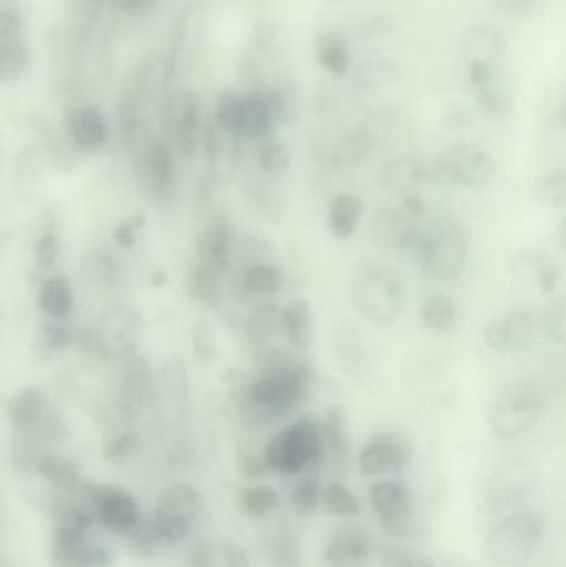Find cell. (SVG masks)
I'll return each instance as SVG.
<instances>
[{
  "instance_id": "obj_12",
  "label": "cell",
  "mask_w": 566,
  "mask_h": 567,
  "mask_svg": "<svg viewBox=\"0 0 566 567\" xmlns=\"http://www.w3.org/2000/svg\"><path fill=\"white\" fill-rule=\"evenodd\" d=\"M145 333L142 313L135 307L116 303L102 313L96 329V339L103 353L109 355H135Z\"/></svg>"
},
{
  "instance_id": "obj_41",
  "label": "cell",
  "mask_w": 566,
  "mask_h": 567,
  "mask_svg": "<svg viewBox=\"0 0 566 567\" xmlns=\"http://www.w3.org/2000/svg\"><path fill=\"white\" fill-rule=\"evenodd\" d=\"M319 505L332 516H358L361 513V499L354 492L339 482L329 483L321 489V503Z\"/></svg>"
},
{
  "instance_id": "obj_58",
  "label": "cell",
  "mask_w": 566,
  "mask_h": 567,
  "mask_svg": "<svg viewBox=\"0 0 566 567\" xmlns=\"http://www.w3.org/2000/svg\"><path fill=\"white\" fill-rule=\"evenodd\" d=\"M545 329L550 333L552 339H557L558 342L564 340V312L562 310H554L550 316L545 320Z\"/></svg>"
},
{
  "instance_id": "obj_30",
  "label": "cell",
  "mask_w": 566,
  "mask_h": 567,
  "mask_svg": "<svg viewBox=\"0 0 566 567\" xmlns=\"http://www.w3.org/2000/svg\"><path fill=\"white\" fill-rule=\"evenodd\" d=\"M279 320L292 349H309L312 342V313L311 307L305 299L291 300L282 309Z\"/></svg>"
},
{
  "instance_id": "obj_49",
  "label": "cell",
  "mask_w": 566,
  "mask_h": 567,
  "mask_svg": "<svg viewBox=\"0 0 566 567\" xmlns=\"http://www.w3.org/2000/svg\"><path fill=\"white\" fill-rule=\"evenodd\" d=\"M382 567H435V563L418 549L391 546L382 553Z\"/></svg>"
},
{
  "instance_id": "obj_34",
  "label": "cell",
  "mask_w": 566,
  "mask_h": 567,
  "mask_svg": "<svg viewBox=\"0 0 566 567\" xmlns=\"http://www.w3.org/2000/svg\"><path fill=\"white\" fill-rule=\"evenodd\" d=\"M319 429H321L325 455L329 453L338 463L348 462L349 433L344 410L338 409V406L328 410L325 422H322V425H319Z\"/></svg>"
},
{
  "instance_id": "obj_24",
  "label": "cell",
  "mask_w": 566,
  "mask_h": 567,
  "mask_svg": "<svg viewBox=\"0 0 566 567\" xmlns=\"http://www.w3.org/2000/svg\"><path fill=\"white\" fill-rule=\"evenodd\" d=\"M276 120L265 96L259 92L243 93L239 110L238 138L266 140L275 130Z\"/></svg>"
},
{
  "instance_id": "obj_37",
  "label": "cell",
  "mask_w": 566,
  "mask_h": 567,
  "mask_svg": "<svg viewBox=\"0 0 566 567\" xmlns=\"http://www.w3.org/2000/svg\"><path fill=\"white\" fill-rule=\"evenodd\" d=\"M188 372L182 360L172 359L163 363L159 372V392L178 412H182L188 402Z\"/></svg>"
},
{
  "instance_id": "obj_35",
  "label": "cell",
  "mask_w": 566,
  "mask_h": 567,
  "mask_svg": "<svg viewBox=\"0 0 566 567\" xmlns=\"http://www.w3.org/2000/svg\"><path fill=\"white\" fill-rule=\"evenodd\" d=\"M318 62L336 79H344L351 66V55L344 37L338 32H325L318 40Z\"/></svg>"
},
{
  "instance_id": "obj_52",
  "label": "cell",
  "mask_w": 566,
  "mask_h": 567,
  "mask_svg": "<svg viewBox=\"0 0 566 567\" xmlns=\"http://www.w3.org/2000/svg\"><path fill=\"white\" fill-rule=\"evenodd\" d=\"M72 339V333H70L69 329L63 327L62 323H45L39 332L40 346H42V349H45L47 352H63V350L69 349Z\"/></svg>"
},
{
  "instance_id": "obj_48",
  "label": "cell",
  "mask_w": 566,
  "mask_h": 567,
  "mask_svg": "<svg viewBox=\"0 0 566 567\" xmlns=\"http://www.w3.org/2000/svg\"><path fill=\"white\" fill-rule=\"evenodd\" d=\"M258 162L268 175H281L289 166V148L279 140H271L259 150Z\"/></svg>"
},
{
  "instance_id": "obj_43",
  "label": "cell",
  "mask_w": 566,
  "mask_h": 567,
  "mask_svg": "<svg viewBox=\"0 0 566 567\" xmlns=\"http://www.w3.org/2000/svg\"><path fill=\"white\" fill-rule=\"evenodd\" d=\"M45 443L32 435H19L9 445V460L16 468L37 470L40 460L47 455Z\"/></svg>"
},
{
  "instance_id": "obj_13",
  "label": "cell",
  "mask_w": 566,
  "mask_h": 567,
  "mask_svg": "<svg viewBox=\"0 0 566 567\" xmlns=\"http://www.w3.org/2000/svg\"><path fill=\"white\" fill-rule=\"evenodd\" d=\"M414 456V445L402 433L389 432L375 435L362 446L358 465L362 475L384 476L401 472Z\"/></svg>"
},
{
  "instance_id": "obj_10",
  "label": "cell",
  "mask_w": 566,
  "mask_h": 567,
  "mask_svg": "<svg viewBox=\"0 0 566 567\" xmlns=\"http://www.w3.org/2000/svg\"><path fill=\"white\" fill-rule=\"evenodd\" d=\"M372 512L394 538H405L414 528L415 496L405 483L384 478L369 489Z\"/></svg>"
},
{
  "instance_id": "obj_14",
  "label": "cell",
  "mask_w": 566,
  "mask_h": 567,
  "mask_svg": "<svg viewBox=\"0 0 566 567\" xmlns=\"http://www.w3.org/2000/svg\"><path fill=\"white\" fill-rule=\"evenodd\" d=\"M538 319L531 310L517 309L485 327V342L494 352L512 355L527 352L537 342Z\"/></svg>"
},
{
  "instance_id": "obj_50",
  "label": "cell",
  "mask_w": 566,
  "mask_h": 567,
  "mask_svg": "<svg viewBox=\"0 0 566 567\" xmlns=\"http://www.w3.org/2000/svg\"><path fill=\"white\" fill-rule=\"evenodd\" d=\"M193 353L199 362L209 365L218 355L215 333L206 322H198L193 327L192 332Z\"/></svg>"
},
{
  "instance_id": "obj_53",
  "label": "cell",
  "mask_w": 566,
  "mask_h": 567,
  "mask_svg": "<svg viewBox=\"0 0 566 567\" xmlns=\"http://www.w3.org/2000/svg\"><path fill=\"white\" fill-rule=\"evenodd\" d=\"M60 256L59 239L55 235L40 236L33 245V259L39 271H50L56 265V259Z\"/></svg>"
},
{
  "instance_id": "obj_1",
  "label": "cell",
  "mask_w": 566,
  "mask_h": 567,
  "mask_svg": "<svg viewBox=\"0 0 566 567\" xmlns=\"http://www.w3.org/2000/svg\"><path fill=\"white\" fill-rule=\"evenodd\" d=\"M229 392L235 393L243 415L256 423H271L298 409L309 393L312 370L308 363L259 372L256 379L231 370Z\"/></svg>"
},
{
  "instance_id": "obj_33",
  "label": "cell",
  "mask_w": 566,
  "mask_h": 567,
  "mask_svg": "<svg viewBox=\"0 0 566 567\" xmlns=\"http://www.w3.org/2000/svg\"><path fill=\"white\" fill-rule=\"evenodd\" d=\"M243 293L249 297H275L285 289V275L281 269L268 262L249 266L241 276Z\"/></svg>"
},
{
  "instance_id": "obj_47",
  "label": "cell",
  "mask_w": 566,
  "mask_h": 567,
  "mask_svg": "<svg viewBox=\"0 0 566 567\" xmlns=\"http://www.w3.org/2000/svg\"><path fill=\"white\" fill-rule=\"evenodd\" d=\"M243 93L225 92L219 95L215 106V122L219 130L238 138L239 110H241Z\"/></svg>"
},
{
  "instance_id": "obj_25",
  "label": "cell",
  "mask_w": 566,
  "mask_h": 567,
  "mask_svg": "<svg viewBox=\"0 0 566 567\" xmlns=\"http://www.w3.org/2000/svg\"><path fill=\"white\" fill-rule=\"evenodd\" d=\"M192 567H249L245 549L228 539L199 542L189 555Z\"/></svg>"
},
{
  "instance_id": "obj_17",
  "label": "cell",
  "mask_w": 566,
  "mask_h": 567,
  "mask_svg": "<svg viewBox=\"0 0 566 567\" xmlns=\"http://www.w3.org/2000/svg\"><path fill=\"white\" fill-rule=\"evenodd\" d=\"M372 239L392 255H411L418 243L421 225L405 212L384 209L372 219Z\"/></svg>"
},
{
  "instance_id": "obj_16",
  "label": "cell",
  "mask_w": 566,
  "mask_h": 567,
  "mask_svg": "<svg viewBox=\"0 0 566 567\" xmlns=\"http://www.w3.org/2000/svg\"><path fill=\"white\" fill-rule=\"evenodd\" d=\"M90 496L96 518L115 535H130L142 522L138 503L125 489L92 488Z\"/></svg>"
},
{
  "instance_id": "obj_42",
  "label": "cell",
  "mask_w": 566,
  "mask_h": 567,
  "mask_svg": "<svg viewBox=\"0 0 566 567\" xmlns=\"http://www.w3.org/2000/svg\"><path fill=\"white\" fill-rule=\"evenodd\" d=\"M279 503H281V498H279L278 492L266 485L246 488L239 496L241 512L251 519L265 518V516L271 515L278 509Z\"/></svg>"
},
{
  "instance_id": "obj_56",
  "label": "cell",
  "mask_w": 566,
  "mask_h": 567,
  "mask_svg": "<svg viewBox=\"0 0 566 567\" xmlns=\"http://www.w3.org/2000/svg\"><path fill=\"white\" fill-rule=\"evenodd\" d=\"M402 206H404V212L415 219L422 218L428 213V205H425L424 199L414 192H405L402 195Z\"/></svg>"
},
{
  "instance_id": "obj_21",
  "label": "cell",
  "mask_w": 566,
  "mask_h": 567,
  "mask_svg": "<svg viewBox=\"0 0 566 567\" xmlns=\"http://www.w3.org/2000/svg\"><path fill=\"white\" fill-rule=\"evenodd\" d=\"M66 133L73 145L93 152L102 148L109 140V125L96 106H79L66 115Z\"/></svg>"
},
{
  "instance_id": "obj_32",
  "label": "cell",
  "mask_w": 566,
  "mask_h": 567,
  "mask_svg": "<svg viewBox=\"0 0 566 567\" xmlns=\"http://www.w3.org/2000/svg\"><path fill=\"white\" fill-rule=\"evenodd\" d=\"M186 290L196 302L203 306H215L222 299V272L196 259L189 266L188 276H186Z\"/></svg>"
},
{
  "instance_id": "obj_51",
  "label": "cell",
  "mask_w": 566,
  "mask_h": 567,
  "mask_svg": "<svg viewBox=\"0 0 566 567\" xmlns=\"http://www.w3.org/2000/svg\"><path fill=\"white\" fill-rule=\"evenodd\" d=\"M146 218L143 213H133L116 225L113 239L122 249H132L138 241L140 233L145 229Z\"/></svg>"
},
{
  "instance_id": "obj_39",
  "label": "cell",
  "mask_w": 566,
  "mask_h": 567,
  "mask_svg": "<svg viewBox=\"0 0 566 567\" xmlns=\"http://www.w3.org/2000/svg\"><path fill=\"white\" fill-rule=\"evenodd\" d=\"M265 96L275 116L276 125H291L298 118V95L295 86L288 82L275 83L266 92H259Z\"/></svg>"
},
{
  "instance_id": "obj_46",
  "label": "cell",
  "mask_w": 566,
  "mask_h": 567,
  "mask_svg": "<svg viewBox=\"0 0 566 567\" xmlns=\"http://www.w3.org/2000/svg\"><path fill=\"white\" fill-rule=\"evenodd\" d=\"M321 485L315 476H306L289 495L292 512L298 516H311L321 503Z\"/></svg>"
},
{
  "instance_id": "obj_59",
  "label": "cell",
  "mask_w": 566,
  "mask_h": 567,
  "mask_svg": "<svg viewBox=\"0 0 566 567\" xmlns=\"http://www.w3.org/2000/svg\"><path fill=\"white\" fill-rule=\"evenodd\" d=\"M156 2L158 0H116L123 12L133 13V16L150 12L156 6Z\"/></svg>"
},
{
  "instance_id": "obj_19",
  "label": "cell",
  "mask_w": 566,
  "mask_h": 567,
  "mask_svg": "<svg viewBox=\"0 0 566 567\" xmlns=\"http://www.w3.org/2000/svg\"><path fill=\"white\" fill-rule=\"evenodd\" d=\"M372 539L359 526H342L326 543V565L331 567H358L371 556Z\"/></svg>"
},
{
  "instance_id": "obj_60",
  "label": "cell",
  "mask_w": 566,
  "mask_h": 567,
  "mask_svg": "<svg viewBox=\"0 0 566 567\" xmlns=\"http://www.w3.org/2000/svg\"><path fill=\"white\" fill-rule=\"evenodd\" d=\"M152 282L155 284L156 287L165 286L168 282V276L165 275V271H155L152 276Z\"/></svg>"
},
{
  "instance_id": "obj_8",
  "label": "cell",
  "mask_w": 566,
  "mask_h": 567,
  "mask_svg": "<svg viewBox=\"0 0 566 567\" xmlns=\"http://www.w3.org/2000/svg\"><path fill=\"white\" fill-rule=\"evenodd\" d=\"M133 165L136 185L143 198L156 205L172 202L178 186V168L175 155L165 142L153 138L133 159Z\"/></svg>"
},
{
  "instance_id": "obj_28",
  "label": "cell",
  "mask_w": 566,
  "mask_h": 567,
  "mask_svg": "<svg viewBox=\"0 0 566 567\" xmlns=\"http://www.w3.org/2000/svg\"><path fill=\"white\" fill-rule=\"evenodd\" d=\"M203 499L198 489L186 483H176L162 493L155 513L176 516L196 525L202 515Z\"/></svg>"
},
{
  "instance_id": "obj_57",
  "label": "cell",
  "mask_w": 566,
  "mask_h": 567,
  "mask_svg": "<svg viewBox=\"0 0 566 567\" xmlns=\"http://www.w3.org/2000/svg\"><path fill=\"white\" fill-rule=\"evenodd\" d=\"M239 468H241L243 475L249 476V478H258L268 470L263 456L259 458V456L253 455L243 456L241 462H239Z\"/></svg>"
},
{
  "instance_id": "obj_5",
  "label": "cell",
  "mask_w": 566,
  "mask_h": 567,
  "mask_svg": "<svg viewBox=\"0 0 566 567\" xmlns=\"http://www.w3.org/2000/svg\"><path fill=\"white\" fill-rule=\"evenodd\" d=\"M544 399L535 383L515 380L497 395L488 406L487 423L492 435L501 440H514L525 435L537 425Z\"/></svg>"
},
{
  "instance_id": "obj_7",
  "label": "cell",
  "mask_w": 566,
  "mask_h": 567,
  "mask_svg": "<svg viewBox=\"0 0 566 567\" xmlns=\"http://www.w3.org/2000/svg\"><path fill=\"white\" fill-rule=\"evenodd\" d=\"M438 169L455 185L471 192L488 188L497 175V162L477 143H455L442 150Z\"/></svg>"
},
{
  "instance_id": "obj_31",
  "label": "cell",
  "mask_w": 566,
  "mask_h": 567,
  "mask_svg": "<svg viewBox=\"0 0 566 567\" xmlns=\"http://www.w3.org/2000/svg\"><path fill=\"white\" fill-rule=\"evenodd\" d=\"M37 306L50 319L62 320L69 317L73 309V290L69 279L63 276L47 279L37 293Z\"/></svg>"
},
{
  "instance_id": "obj_18",
  "label": "cell",
  "mask_w": 566,
  "mask_h": 567,
  "mask_svg": "<svg viewBox=\"0 0 566 567\" xmlns=\"http://www.w3.org/2000/svg\"><path fill=\"white\" fill-rule=\"evenodd\" d=\"M236 236L231 221L225 216L212 219L203 226L196 238V259L218 272H226L231 266Z\"/></svg>"
},
{
  "instance_id": "obj_4",
  "label": "cell",
  "mask_w": 566,
  "mask_h": 567,
  "mask_svg": "<svg viewBox=\"0 0 566 567\" xmlns=\"http://www.w3.org/2000/svg\"><path fill=\"white\" fill-rule=\"evenodd\" d=\"M325 458L321 429L311 419H301L276 433L266 443L263 460L269 472L298 476Z\"/></svg>"
},
{
  "instance_id": "obj_15",
  "label": "cell",
  "mask_w": 566,
  "mask_h": 567,
  "mask_svg": "<svg viewBox=\"0 0 566 567\" xmlns=\"http://www.w3.org/2000/svg\"><path fill=\"white\" fill-rule=\"evenodd\" d=\"M116 383V406L125 419H138L153 390L152 367L138 355L126 357Z\"/></svg>"
},
{
  "instance_id": "obj_11",
  "label": "cell",
  "mask_w": 566,
  "mask_h": 567,
  "mask_svg": "<svg viewBox=\"0 0 566 567\" xmlns=\"http://www.w3.org/2000/svg\"><path fill=\"white\" fill-rule=\"evenodd\" d=\"M163 125L183 158H193L202 142V103L192 90H178L163 105Z\"/></svg>"
},
{
  "instance_id": "obj_54",
  "label": "cell",
  "mask_w": 566,
  "mask_h": 567,
  "mask_svg": "<svg viewBox=\"0 0 566 567\" xmlns=\"http://www.w3.org/2000/svg\"><path fill=\"white\" fill-rule=\"evenodd\" d=\"M136 446H138V439L133 433L123 432L106 443L105 456L112 462H123L135 453Z\"/></svg>"
},
{
  "instance_id": "obj_55",
  "label": "cell",
  "mask_w": 566,
  "mask_h": 567,
  "mask_svg": "<svg viewBox=\"0 0 566 567\" xmlns=\"http://www.w3.org/2000/svg\"><path fill=\"white\" fill-rule=\"evenodd\" d=\"M23 20L13 9H0V40L22 39Z\"/></svg>"
},
{
  "instance_id": "obj_9",
  "label": "cell",
  "mask_w": 566,
  "mask_h": 567,
  "mask_svg": "<svg viewBox=\"0 0 566 567\" xmlns=\"http://www.w3.org/2000/svg\"><path fill=\"white\" fill-rule=\"evenodd\" d=\"M467 82L477 102L492 116L504 118L514 110L515 96L507 60H465Z\"/></svg>"
},
{
  "instance_id": "obj_45",
  "label": "cell",
  "mask_w": 566,
  "mask_h": 567,
  "mask_svg": "<svg viewBox=\"0 0 566 567\" xmlns=\"http://www.w3.org/2000/svg\"><path fill=\"white\" fill-rule=\"evenodd\" d=\"M534 196L538 203L548 208H564L566 203V175L564 172H552L538 176L534 185Z\"/></svg>"
},
{
  "instance_id": "obj_6",
  "label": "cell",
  "mask_w": 566,
  "mask_h": 567,
  "mask_svg": "<svg viewBox=\"0 0 566 567\" xmlns=\"http://www.w3.org/2000/svg\"><path fill=\"white\" fill-rule=\"evenodd\" d=\"M542 538L544 525L538 515L514 512L491 529L485 539V551L495 565H521L537 551Z\"/></svg>"
},
{
  "instance_id": "obj_2",
  "label": "cell",
  "mask_w": 566,
  "mask_h": 567,
  "mask_svg": "<svg viewBox=\"0 0 566 567\" xmlns=\"http://www.w3.org/2000/svg\"><path fill=\"white\" fill-rule=\"evenodd\" d=\"M471 235L454 218H438L421 225L412 258L432 281H457L469 266Z\"/></svg>"
},
{
  "instance_id": "obj_23",
  "label": "cell",
  "mask_w": 566,
  "mask_h": 567,
  "mask_svg": "<svg viewBox=\"0 0 566 567\" xmlns=\"http://www.w3.org/2000/svg\"><path fill=\"white\" fill-rule=\"evenodd\" d=\"M47 413L45 393L37 386H25L10 399L7 419L19 435H29Z\"/></svg>"
},
{
  "instance_id": "obj_36",
  "label": "cell",
  "mask_w": 566,
  "mask_h": 567,
  "mask_svg": "<svg viewBox=\"0 0 566 567\" xmlns=\"http://www.w3.org/2000/svg\"><path fill=\"white\" fill-rule=\"evenodd\" d=\"M80 272L85 282L95 287L96 290H110L120 282L119 262L109 252L95 251L86 256Z\"/></svg>"
},
{
  "instance_id": "obj_44",
  "label": "cell",
  "mask_w": 566,
  "mask_h": 567,
  "mask_svg": "<svg viewBox=\"0 0 566 567\" xmlns=\"http://www.w3.org/2000/svg\"><path fill=\"white\" fill-rule=\"evenodd\" d=\"M336 353L339 362L352 377L358 375L361 367L364 365V347L359 342L354 330L349 327H339L336 333Z\"/></svg>"
},
{
  "instance_id": "obj_38",
  "label": "cell",
  "mask_w": 566,
  "mask_h": 567,
  "mask_svg": "<svg viewBox=\"0 0 566 567\" xmlns=\"http://www.w3.org/2000/svg\"><path fill=\"white\" fill-rule=\"evenodd\" d=\"M35 472L49 480L56 488L75 489L82 483L79 465L69 456L55 455V453H47L37 465Z\"/></svg>"
},
{
  "instance_id": "obj_27",
  "label": "cell",
  "mask_w": 566,
  "mask_h": 567,
  "mask_svg": "<svg viewBox=\"0 0 566 567\" xmlns=\"http://www.w3.org/2000/svg\"><path fill=\"white\" fill-rule=\"evenodd\" d=\"M422 326L432 333L447 336L455 332L461 326V306L457 300L445 293H431L422 302L421 312Z\"/></svg>"
},
{
  "instance_id": "obj_29",
  "label": "cell",
  "mask_w": 566,
  "mask_h": 567,
  "mask_svg": "<svg viewBox=\"0 0 566 567\" xmlns=\"http://www.w3.org/2000/svg\"><path fill=\"white\" fill-rule=\"evenodd\" d=\"M464 59L507 60L504 35L491 25L472 27L462 40Z\"/></svg>"
},
{
  "instance_id": "obj_26",
  "label": "cell",
  "mask_w": 566,
  "mask_h": 567,
  "mask_svg": "<svg viewBox=\"0 0 566 567\" xmlns=\"http://www.w3.org/2000/svg\"><path fill=\"white\" fill-rule=\"evenodd\" d=\"M364 216V203L351 193H339L331 199L328 213L329 233L338 241H348L358 231Z\"/></svg>"
},
{
  "instance_id": "obj_40",
  "label": "cell",
  "mask_w": 566,
  "mask_h": 567,
  "mask_svg": "<svg viewBox=\"0 0 566 567\" xmlns=\"http://www.w3.org/2000/svg\"><path fill=\"white\" fill-rule=\"evenodd\" d=\"M29 65L30 50L22 39L0 40V83L20 79Z\"/></svg>"
},
{
  "instance_id": "obj_20",
  "label": "cell",
  "mask_w": 566,
  "mask_h": 567,
  "mask_svg": "<svg viewBox=\"0 0 566 567\" xmlns=\"http://www.w3.org/2000/svg\"><path fill=\"white\" fill-rule=\"evenodd\" d=\"M488 502L494 508H514L532 492V476L528 468L507 465L498 468L488 482Z\"/></svg>"
},
{
  "instance_id": "obj_3",
  "label": "cell",
  "mask_w": 566,
  "mask_h": 567,
  "mask_svg": "<svg viewBox=\"0 0 566 567\" xmlns=\"http://www.w3.org/2000/svg\"><path fill=\"white\" fill-rule=\"evenodd\" d=\"M351 300L362 319L374 326H391L404 307V281L391 265L362 262L352 275Z\"/></svg>"
},
{
  "instance_id": "obj_22",
  "label": "cell",
  "mask_w": 566,
  "mask_h": 567,
  "mask_svg": "<svg viewBox=\"0 0 566 567\" xmlns=\"http://www.w3.org/2000/svg\"><path fill=\"white\" fill-rule=\"evenodd\" d=\"M508 271L518 278L532 279L545 293L554 292L562 279L560 265L552 256L541 251L512 256Z\"/></svg>"
}]
</instances>
